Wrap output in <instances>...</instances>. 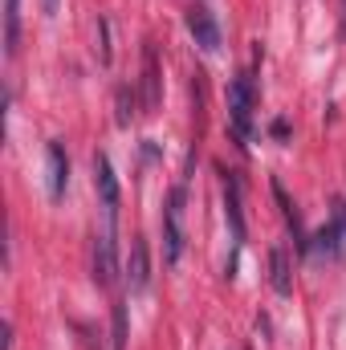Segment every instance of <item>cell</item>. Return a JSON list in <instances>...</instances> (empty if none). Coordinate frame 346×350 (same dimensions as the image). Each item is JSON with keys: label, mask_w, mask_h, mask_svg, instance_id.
<instances>
[{"label": "cell", "mask_w": 346, "mask_h": 350, "mask_svg": "<svg viewBox=\"0 0 346 350\" xmlns=\"http://www.w3.org/2000/svg\"><path fill=\"white\" fill-rule=\"evenodd\" d=\"M183 204H187V187L175 183L172 191H168V200H163V216H159V224H163V261L172 265V269L183 261V245H187Z\"/></svg>", "instance_id": "1"}, {"label": "cell", "mask_w": 346, "mask_h": 350, "mask_svg": "<svg viewBox=\"0 0 346 350\" xmlns=\"http://www.w3.org/2000/svg\"><path fill=\"white\" fill-rule=\"evenodd\" d=\"M253 110H257V86H253V74H237L228 82V122L237 131L241 143L253 139Z\"/></svg>", "instance_id": "2"}, {"label": "cell", "mask_w": 346, "mask_h": 350, "mask_svg": "<svg viewBox=\"0 0 346 350\" xmlns=\"http://www.w3.org/2000/svg\"><path fill=\"white\" fill-rule=\"evenodd\" d=\"M224 216H228V228H232V261H228V281L237 277V261H241V249H245V212H241V179L232 172H224Z\"/></svg>", "instance_id": "3"}, {"label": "cell", "mask_w": 346, "mask_h": 350, "mask_svg": "<svg viewBox=\"0 0 346 350\" xmlns=\"http://www.w3.org/2000/svg\"><path fill=\"white\" fill-rule=\"evenodd\" d=\"M94 187H98V200H102V212H106V224H114L118 216V204H122V187H118V175L106 151L94 155Z\"/></svg>", "instance_id": "4"}, {"label": "cell", "mask_w": 346, "mask_h": 350, "mask_svg": "<svg viewBox=\"0 0 346 350\" xmlns=\"http://www.w3.org/2000/svg\"><path fill=\"white\" fill-rule=\"evenodd\" d=\"M183 25H187L191 41H196L204 53H216V49H220V21L212 16V8H204V4H191V8L183 12Z\"/></svg>", "instance_id": "5"}, {"label": "cell", "mask_w": 346, "mask_h": 350, "mask_svg": "<svg viewBox=\"0 0 346 350\" xmlns=\"http://www.w3.org/2000/svg\"><path fill=\"white\" fill-rule=\"evenodd\" d=\"M94 281L102 289H110L118 281V253H114V224H106V232L94 237Z\"/></svg>", "instance_id": "6"}, {"label": "cell", "mask_w": 346, "mask_h": 350, "mask_svg": "<svg viewBox=\"0 0 346 350\" xmlns=\"http://www.w3.org/2000/svg\"><path fill=\"white\" fill-rule=\"evenodd\" d=\"M139 90H143V110L147 114L159 110V102H163V74H159V53H155L151 41L143 45V78H139Z\"/></svg>", "instance_id": "7"}, {"label": "cell", "mask_w": 346, "mask_h": 350, "mask_svg": "<svg viewBox=\"0 0 346 350\" xmlns=\"http://www.w3.org/2000/svg\"><path fill=\"white\" fill-rule=\"evenodd\" d=\"M45 163H49V200H62L66 187H70V155H66V143L62 139H49Z\"/></svg>", "instance_id": "8"}, {"label": "cell", "mask_w": 346, "mask_h": 350, "mask_svg": "<svg viewBox=\"0 0 346 350\" xmlns=\"http://www.w3.org/2000/svg\"><path fill=\"white\" fill-rule=\"evenodd\" d=\"M127 285H131V293H147V285H151V253H147V241L143 237H131Z\"/></svg>", "instance_id": "9"}, {"label": "cell", "mask_w": 346, "mask_h": 350, "mask_svg": "<svg viewBox=\"0 0 346 350\" xmlns=\"http://www.w3.org/2000/svg\"><path fill=\"white\" fill-rule=\"evenodd\" d=\"M273 200H277V208H281V216H285V228L293 232V245H297V253H310V237H306V228H302V216H297L293 200L285 196L281 179H273Z\"/></svg>", "instance_id": "10"}, {"label": "cell", "mask_w": 346, "mask_h": 350, "mask_svg": "<svg viewBox=\"0 0 346 350\" xmlns=\"http://www.w3.org/2000/svg\"><path fill=\"white\" fill-rule=\"evenodd\" d=\"M269 285H273V293H281V297L293 293V273H289V253H285V245H273V253H269Z\"/></svg>", "instance_id": "11"}, {"label": "cell", "mask_w": 346, "mask_h": 350, "mask_svg": "<svg viewBox=\"0 0 346 350\" xmlns=\"http://www.w3.org/2000/svg\"><path fill=\"white\" fill-rule=\"evenodd\" d=\"M21 49V0H4V57L12 62Z\"/></svg>", "instance_id": "12"}, {"label": "cell", "mask_w": 346, "mask_h": 350, "mask_svg": "<svg viewBox=\"0 0 346 350\" xmlns=\"http://www.w3.org/2000/svg\"><path fill=\"white\" fill-rule=\"evenodd\" d=\"M110 350H127V306H110Z\"/></svg>", "instance_id": "13"}, {"label": "cell", "mask_w": 346, "mask_h": 350, "mask_svg": "<svg viewBox=\"0 0 346 350\" xmlns=\"http://www.w3.org/2000/svg\"><path fill=\"white\" fill-rule=\"evenodd\" d=\"M114 102H118V114H114V122H118V126H131V122H135V90H131V86H118Z\"/></svg>", "instance_id": "14"}, {"label": "cell", "mask_w": 346, "mask_h": 350, "mask_svg": "<svg viewBox=\"0 0 346 350\" xmlns=\"http://www.w3.org/2000/svg\"><path fill=\"white\" fill-rule=\"evenodd\" d=\"M98 62H102V66L114 62V49H110V21H106V16H98Z\"/></svg>", "instance_id": "15"}, {"label": "cell", "mask_w": 346, "mask_h": 350, "mask_svg": "<svg viewBox=\"0 0 346 350\" xmlns=\"http://www.w3.org/2000/svg\"><path fill=\"white\" fill-rule=\"evenodd\" d=\"M330 228H334V237H338V257H346V204L343 200H338L334 212H330Z\"/></svg>", "instance_id": "16"}, {"label": "cell", "mask_w": 346, "mask_h": 350, "mask_svg": "<svg viewBox=\"0 0 346 350\" xmlns=\"http://www.w3.org/2000/svg\"><path fill=\"white\" fill-rule=\"evenodd\" d=\"M269 131H273V139H289V122H285V118H273Z\"/></svg>", "instance_id": "17"}, {"label": "cell", "mask_w": 346, "mask_h": 350, "mask_svg": "<svg viewBox=\"0 0 346 350\" xmlns=\"http://www.w3.org/2000/svg\"><path fill=\"white\" fill-rule=\"evenodd\" d=\"M41 8H45V16H53L57 12V0H41Z\"/></svg>", "instance_id": "18"}, {"label": "cell", "mask_w": 346, "mask_h": 350, "mask_svg": "<svg viewBox=\"0 0 346 350\" xmlns=\"http://www.w3.org/2000/svg\"><path fill=\"white\" fill-rule=\"evenodd\" d=\"M343 4H346V0H343ZM343 33H346V25H343Z\"/></svg>", "instance_id": "19"}]
</instances>
